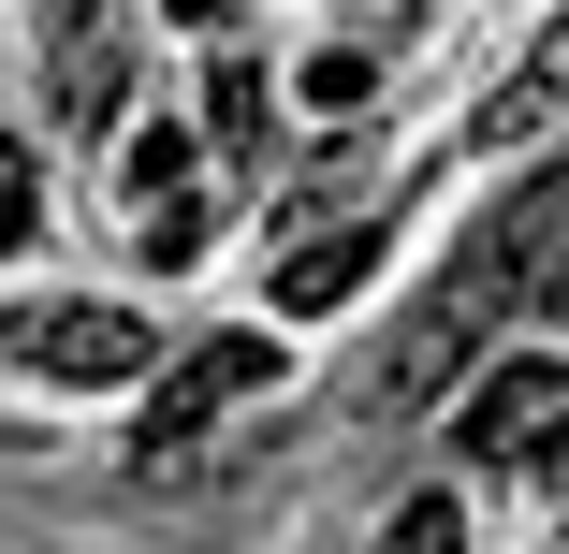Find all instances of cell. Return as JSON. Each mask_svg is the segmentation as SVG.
Wrapping results in <instances>:
<instances>
[{
	"label": "cell",
	"instance_id": "6da1fadb",
	"mask_svg": "<svg viewBox=\"0 0 569 554\" xmlns=\"http://www.w3.org/2000/svg\"><path fill=\"white\" fill-rule=\"evenodd\" d=\"M555 219H569V190H526V204H497L482 234H468V263H452L423 306H409V336H395V365H380V409H423L452 365H468L497 321L540 292V263H555Z\"/></svg>",
	"mask_w": 569,
	"mask_h": 554
},
{
	"label": "cell",
	"instance_id": "7a4b0ae2",
	"mask_svg": "<svg viewBox=\"0 0 569 554\" xmlns=\"http://www.w3.org/2000/svg\"><path fill=\"white\" fill-rule=\"evenodd\" d=\"M0 351H16L30 380H59V394H132L147 365H161V336L132 306H88V292H59V306H16L0 321Z\"/></svg>",
	"mask_w": 569,
	"mask_h": 554
},
{
	"label": "cell",
	"instance_id": "3957f363",
	"mask_svg": "<svg viewBox=\"0 0 569 554\" xmlns=\"http://www.w3.org/2000/svg\"><path fill=\"white\" fill-rule=\"evenodd\" d=\"M263 380H278V336H204V351H176L161 394H147V423H132V467L176 482V467H190V437H204L219 409H249Z\"/></svg>",
	"mask_w": 569,
	"mask_h": 554
},
{
	"label": "cell",
	"instance_id": "277c9868",
	"mask_svg": "<svg viewBox=\"0 0 569 554\" xmlns=\"http://www.w3.org/2000/svg\"><path fill=\"white\" fill-rule=\"evenodd\" d=\"M555 409H569V365L555 351H497L468 380V409H452V453H468V467H511L526 437H555Z\"/></svg>",
	"mask_w": 569,
	"mask_h": 554
},
{
	"label": "cell",
	"instance_id": "5b68a950",
	"mask_svg": "<svg viewBox=\"0 0 569 554\" xmlns=\"http://www.w3.org/2000/svg\"><path fill=\"white\" fill-rule=\"evenodd\" d=\"M555 118H569V16H555V30H540V44L497 73V102H482L468 132H482V147H540Z\"/></svg>",
	"mask_w": 569,
	"mask_h": 554
},
{
	"label": "cell",
	"instance_id": "8992f818",
	"mask_svg": "<svg viewBox=\"0 0 569 554\" xmlns=\"http://www.w3.org/2000/svg\"><path fill=\"white\" fill-rule=\"evenodd\" d=\"M59 102H73L88 132H102V118L132 102V44L102 30V16H59Z\"/></svg>",
	"mask_w": 569,
	"mask_h": 554
},
{
	"label": "cell",
	"instance_id": "52a82bcc",
	"mask_svg": "<svg viewBox=\"0 0 569 554\" xmlns=\"http://www.w3.org/2000/svg\"><path fill=\"white\" fill-rule=\"evenodd\" d=\"M366 263H380V234H366V219H336V234H292V249H278V306H336V292H366Z\"/></svg>",
	"mask_w": 569,
	"mask_h": 554
},
{
	"label": "cell",
	"instance_id": "ba28073f",
	"mask_svg": "<svg viewBox=\"0 0 569 554\" xmlns=\"http://www.w3.org/2000/svg\"><path fill=\"white\" fill-rule=\"evenodd\" d=\"M263 102H278L263 59H219V73H204V147H219V161H249V147H263Z\"/></svg>",
	"mask_w": 569,
	"mask_h": 554
},
{
	"label": "cell",
	"instance_id": "9c48e42d",
	"mask_svg": "<svg viewBox=\"0 0 569 554\" xmlns=\"http://www.w3.org/2000/svg\"><path fill=\"white\" fill-rule=\"evenodd\" d=\"M190 147H204V132H176V118H147V132L118 147V190H132V219H147L161 190H190Z\"/></svg>",
	"mask_w": 569,
	"mask_h": 554
},
{
	"label": "cell",
	"instance_id": "30bf717a",
	"mask_svg": "<svg viewBox=\"0 0 569 554\" xmlns=\"http://www.w3.org/2000/svg\"><path fill=\"white\" fill-rule=\"evenodd\" d=\"M204 234H219V219H204V190H161V204L132 219V249H147L161 278H176V263H204Z\"/></svg>",
	"mask_w": 569,
	"mask_h": 554
},
{
	"label": "cell",
	"instance_id": "8fae6325",
	"mask_svg": "<svg viewBox=\"0 0 569 554\" xmlns=\"http://www.w3.org/2000/svg\"><path fill=\"white\" fill-rule=\"evenodd\" d=\"M292 88H307V118H351V102L380 88V59H366V44H321V59H307Z\"/></svg>",
	"mask_w": 569,
	"mask_h": 554
},
{
	"label": "cell",
	"instance_id": "7c38bea8",
	"mask_svg": "<svg viewBox=\"0 0 569 554\" xmlns=\"http://www.w3.org/2000/svg\"><path fill=\"white\" fill-rule=\"evenodd\" d=\"M380 554H468V511H452V496H409V511L380 525Z\"/></svg>",
	"mask_w": 569,
	"mask_h": 554
},
{
	"label": "cell",
	"instance_id": "4fadbf2b",
	"mask_svg": "<svg viewBox=\"0 0 569 554\" xmlns=\"http://www.w3.org/2000/svg\"><path fill=\"white\" fill-rule=\"evenodd\" d=\"M30 219H44V161L0 132V249H30Z\"/></svg>",
	"mask_w": 569,
	"mask_h": 554
},
{
	"label": "cell",
	"instance_id": "5bb4252c",
	"mask_svg": "<svg viewBox=\"0 0 569 554\" xmlns=\"http://www.w3.org/2000/svg\"><path fill=\"white\" fill-rule=\"evenodd\" d=\"M161 16H176V30H219V0H161Z\"/></svg>",
	"mask_w": 569,
	"mask_h": 554
}]
</instances>
